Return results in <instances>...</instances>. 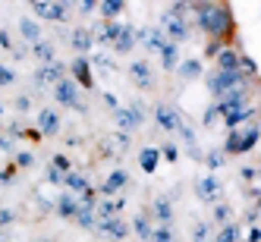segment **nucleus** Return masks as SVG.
<instances>
[{
	"mask_svg": "<svg viewBox=\"0 0 261 242\" xmlns=\"http://www.w3.org/2000/svg\"><path fill=\"white\" fill-rule=\"evenodd\" d=\"M192 13H195V22L204 35H211V38H223V35H230L233 29V19L227 7L220 4H211V0H198V4H192Z\"/></svg>",
	"mask_w": 261,
	"mask_h": 242,
	"instance_id": "obj_1",
	"label": "nucleus"
},
{
	"mask_svg": "<svg viewBox=\"0 0 261 242\" xmlns=\"http://www.w3.org/2000/svg\"><path fill=\"white\" fill-rule=\"evenodd\" d=\"M261 139V126L252 120V126L246 123V129H230L227 142H223V154H242V151H252L255 142Z\"/></svg>",
	"mask_w": 261,
	"mask_h": 242,
	"instance_id": "obj_2",
	"label": "nucleus"
},
{
	"mask_svg": "<svg viewBox=\"0 0 261 242\" xmlns=\"http://www.w3.org/2000/svg\"><path fill=\"white\" fill-rule=\"evenodd\" d=\"M161 32H164V38H167V41L179 44V41L189 38V22H186L182 16H176V13L167 10V13L161 16Z\"/></svg>",
	"mask_w": 261,
	"mask_h": 242,
	"instance_id": "obj_3",
	"label": "nucleus"
},
{
	"mask_svg": "<svg viewBox=\"0 0 261 242\" xmlns=\"http://www.w3.org/2000/svg\"><path fill=\"white\" fill-rule=\"evenodd\" d=\"M242 82H246L242 69H236V72H220V69H214L211 76H208V91L217 98L220 91H227V88H233V85H242Z\"/></svg>",
	"mask_w": 261,
	"mask_h": 242,
	"instance_id": "obj_4",
	"label": "nucleus"
},
{
	"mask_svg": "<svg viewBox=\"0 0 261 242\" xmlns=\"http://www.w3.org/2000/svg\"><path fill=\"white\" fill-rule=\"evenodd\" d=\"M54 98H57V104H63V107H76V110H82L79 85L72 82V79H60L57 85H54Z\"/></svg>",
	"mask_w": 261,
	"mask_h": 242,
	"instance_id": "obj_5",
	"label": "nucleus"
},
{
	"mask_svg": "<svg viewBox=\"0 0 261 242\" xmlns=\"http://www.w3.org/2000/svg\"><path fill=\"white\" fill-rule=\"evenodd\" d=\"M145 110H142V104H136V107H117L114 110V120H117V126L123 129V132H133V129H139L142 126V117Z\"/></svg>",
	"mask_w": 261,
	"mask_h": 242,
	"instance_id": "obj_6",
	"label": "nucleus"
},
{
	"mask_svg": "<svg viewBox=\"0 0 261 242\" xmlns=\"http://www.w3.org/2000/svg\"><path fill=\"white\" fill-rule=\"evenodd\" d=\"M220 192H223V185H220V179L217 176H201L198 182H195V195H198V201H220Z\"/></svg>",
	"mask_w": 261,
	"mask_h": 242,
	"instance_id": "obj_7",
	"label": "nucleus"
},
{
	"mask_svg": "<svg viewBox=\"0 0 261 242\" xmlns=\"http://www.w3.org/2000/svg\"><path fill=\"white\" fill-rule=\"evenodd\" d=\"M95 230H98L101 236L117 239V242H123V239H126V233H129V227L123 223V217H101V220L95 223Z\"/></svg>",
	"mask_w": 261,
	"mask_h": 242,
	"instance_id": "obj_8",
	"label": "nucleus"
},
{
	"mask_svg": "<svg viewBox=\"0 0 261 242\" xmlns=\"http://www.w3.org/2000/svg\"><path fill=\"white\" fill-rule=\"evenodd\" d=\"M35 13L47 22H63L66 19V7L60 0H35Z\"/></svg>",
	"mask_w": 261,
	"mask_h": 242,
	"instance_id": "obj_9",
	"label": "nucleus"
},
{
	"mask_svg": "<svg viewBox=\"0 0 261 242\" xmlns=\"http://www.w3.org/2000/svg\"><path fill=\"white\" fill-rule=\"evenodd\" d=\"M60 79H66V66L57 63V60L41 63V69L35 72V82H38V85H57Z\"/></svg>",
	"mask_w": 261,
	"mask_h": 242,
	"instance_id": "obj_10",
	"label": "nucleus"
},
{
	"mask_svg": "<svg viewBox=\"0 0 261 242\" xmlns=\"http://www.w3.org/2000/svg\"><path fill=\"white\" fill-rule=\"evenodd\" d=\"M154 120H158L161 129H167V132H179V126H182L179 114H176L170 104H158V107H154Z\"/></svg>",
	"mask_w": 261,
	"mask_h": 242,
	"instance_id": "obj_11",
	"label": "nucleus"
},
{
	"mask_svg": "<svg viewBox=\"0 0 261 242\" xmlns=\"http://www.w3.org/2000/svg\"><path fill=\"white\" fill-rule=\"evenodd\" d=\"M126 185H129V173L123 170V167H117V170H114V173H110V176L104 179V185H101V195H104V198H114L117 192H123V189H126Z\"/></svg>",
	"mask_w": 261,
	"mask_h": 242,
	"instance_id": "obj_12",
	"label": "nucleus"
},
{
	"mask_svg": "<svg viewBox=\"0 0 261 242\" xmlns=\"http://www.w3.org/2000/svg\"><path fill=\"white\" fill-rule=\"evenodd\" d=\"M223 126L227 129H236V126H242V123H249L252 117H255V110L249 107V104H239V107H230V110H223Z\"/></svg>",
	"mask_w": 261,
	"mask_h": 242,
	"instance_id": "obj_13",
	"label": "nucleus"
},
{
	"mask_svg": "<svg viewBox=\"0 0 261 242\" xmlns=\"http://www.w3.org/2000/svg\"><path fill=\"white\" fill-rule=\"evenodd\" d=\"M129 79H133L139 88H151L154 85V72H151V66H148V60H136L133 66H129Z\"/></svg>",
	"mask_w": 261,
	"mask_h": 242,
	"instance_id": "obj_14",
	"label": "nucleus"
},
{
	"mask_svg": "<svg viewBox=\"0 0 261 242\" xmlns=\"http://www.w3.org/2000/svg\"><path fill=\"white\" fill-rule=\"evenodd\" d=\"M136 44H145L148 53H158L167 44V38H164L161 29H148V32H136Z\"/></svg>",
	"mask_w": 261,
	"mask_h": 242,
	"instance_id": "obj_15",
	"label": "nucleus"
},
{
	"mask_svg": "<svg viewBox=\"0 0 261 242\" xmlns=\"http://www.w3.org/2000/svg\"><path fill=\"white\" fill-rule=\"evenodd\" d=\"M88 66H91V63H88L85 57H79V60L69 63V69H72V82L82 85V88H91V69H88Z\"/></svg>",
	"mask_w": 261,
	"mask_h": 242,
	"instance_id": "obj_16",
	"label": "nucleus"
},
{
	"mask_svg": "<svg viewBox=\"0 0 261 242\" xmlns=\"http://www.w3.org/2000/svg\"><path fill=\"white\" fill-rule=\"evenodd\" d=\"M69 44L76 47L79 53H88L91 47H95V35H91L88 29H72L69 32Z\"/></svg>",
	"mask_w": 261,
	"mask_h": 242,
	"instance_id": "obj_17",
	"label": "nucleus"
},
{
	"mask_svg": "<svg viewBox=\"0 0 261 242\" xmlns=\"http://www.w3.org/2000/svg\"><path fill=\"white\" fill-rule=\"evenodd\" d=\"M123 208H126V198H117V195H114V198L95 204V217H98V220H101V217H117Z\"/></svg>",
	"mask_w": 261,
	"mask_h": 242,
	"instance_id": "obj_18",
	"label": "nucleus"
},
{
	"mask_svg": "<svg viewBox=\"0 0 261 242\" xmlns=\"http://www.w3.org/2000/svg\"><path fill=\"white\" fill-rule=\"evenodd\" d=\"M57 214L63 217V220H72L79 214V198L72 195V192H63L60 198H57Z\"/></svg>",
	"mask_w": 261,
	"mask_h": 242,
	"instance_id": "obj_19",
	"label": "nucleus"
},
{
	"mask_svg": "<svg viewBox=\"0 0 261 242\" xmlns=\"http://www.w3.org/2000/svg\"><path fill=\"white\" fill-rule=\"evenodd\" d=\"M38 129L44 136H57L60 132V114L57 110H41L38 114Z\"/></svg>",
	"mask_w": 261,
	"mask_h": 242,
	"instance_id": "obj_20",
	"label": "nucleus"
},
{
	"mask_svg": "<svg viewBox=\"0 0 261 242\" xmlns=\"http://www.w3.org/2000/svg\"><path fill=\"white\" fill-rule=\"evenodd\" d=\"M158 53H161V66H164L167 72H176V66H179V47H176L173 41H167Z\"/></svg>",
	"mask_w": 261,
	"mask_h": 242,
	"instance_id": "obj_21",
	"label": "nucleus"
},
{
	"mask_svg": "<svg viewBox=\"0 0 261 242\" xmlns=\"http://www.w3.org/2000/svg\"><path fill=\"white\" fill-rule=\"evenodd\" d=\"M133 47H136V29L133 25H123L120 35H117V41H114V50L117 53H129Z\"/></svg>",
	"mask_w": 261,
	"mask_h": 242,
	"instance_id": "obj_22",
	"label": "nucleus"
},
{
	"mask_svg": "<svg viewBox=\"0 0 261 242\" xmlns=\"http://www.w3.org/2000/svg\"><path fill=\"white\" fill-rule=\"evenodd\" d=\"M151 211H154V217L161 220V227H167V223L173 220V204H170V198H167V195L154 198V204H151Z\"/></svg>",
	"mask_w": 261,
	"mask_h": 242,
	"instance_id": "obj_23",
	"label": "nucleus"
},
{
	"mask_svg": "<svg viewBox=\"0 0 261 242\" xmlns=\"http://www.w3.org/2000/svg\"><path fill=\"white\" fill-rule=\"evenodd\" d=\"M217 69L220 72H236L239 69V53L236 50H217Z\"/></svg>",
	"mask_w": 261,
	"mask_h": 242,
	"instance_id": "obj_24",
	"label": "nucleus"
},
{
	"mask_svg": "<svg viewBox=\"0 0 261 242\" xmlns=\"http://www.w3.org/2000/svg\"><path fill=\"white\" fill-rule=\"evenodd\" d=\"M158 160H161V148H142L139 167H142L145 173H154V170H158Z\"/></svg>",
	"mask_w": 261,
	"mask_h": 242,
	"instance_id": "obj_25",
	"label": "nucleus"
},
{
	"mask_svg": "<svg viewBox=\"0 0 261 242\" xmlns=\"http://www.w3.org/2000/svg\"><path fill=\"white\" fill-rule=\"evenodd\" d=\"M133 230H136V236H139L142 242H151L154 227H151V220H148V214H136V217H133Z\"/></svg>",
	"mask_w": 261,
	"mask_h": 242,
	"instance_id": "obj_26",
	"label": "nucleus"
},
{
	"mask_svg": "<svg viewBox=\"0 0 261 242\" xmlns=\"http://www.w3.org/2000/svg\"><path fill=\"white\" fill-rule=\"evenodd\" d=\"M120 29H123V25H120L117 19H110V22L95 35V44H114V41H117V35H120Z\"/></svg>",
	"mask_w": 261,
	"mask_h": 242,
	"instance_id": "obj_27",
	"label": "nucleus"
},
{
	"mask_svg": "<svg viewBox=\"0 0 261 242\" xmlns=\"http://www.w3.org/2000/svg\"><path fill=\"white\" fill-rule=\"evenodd\" d=\"M63 185H66V189H69L72 195H82V192H88V179H85L82 173H72V170L63 176Z\"/></svg>",
	"mask_w": 261,
	"mask_h": 242,
	"instance_id": "obj_28",
	"label": "nucleus"
},
{
	"mask_svg": "<svg viewBox=\"0 0 261 242\" xmlns=\"http://www.w3.org/2000/svg\"><path fill=\"white\" fill-rule=\"evenodd\" d=\"M19 32H22V38H25L29 44L41 41V25L35 22V19H19Z\"/></svg>",
	"mask_w": 261,
	"mask_h": 242,
	"instance_id": "obj_29",
	"label": "nucleus"
},
{
	"mask_svg": "<svg viewBox=\"0 0 261 242\" xmlns=\"http://www.w3.org/2000/svg\"><path fill=\"white\" fill-rule=\"evenodd\" d=\"M123 7H126V0H101V16L110 22L114 16H120V13H123Z\"/></svg>",
	"mask_w": 261,
	"mask_h": 242,
	"instance_id": "obj_30",
	"label": "nucleus"
},
{
	"mask_svg": "<svg viewBox=\"0 0 261 242\" xmlns=\"http://www.w3.org/2000/svg\"><path fill=\"white\" fill-rule=\"evenodd\" d=\"M176 72H179L182 79H198L201 76V60H186V63L176 66Z\"/></svg>",
	"mask_w": 261,
	"mask_h": 242,
	"instance_id": "obj_31",
	"label": "nucleus"
},
{
	"mask_svg": "<svg viewBox=\"0 0 261 242\" xmlns=\"http://www.w3.org/2000/svg\"><path fill=\"white\" fill-rule=\"evenodd\" d=\"M72 220H76V227H82V230H95V223H98V217H95L91 208H79V214Z\"/></svg>",
	"mask_w": 261,
	"mask_h": 242,
	"instance_id": "obj_32",
	"label": "nucleus"
},
{
	"mask_svg": "<svg viewBox=\"0 0 261 242\" xmlns=\"http://www.w3.org/2000/svg\"><path fill=\"white\" fill-rule=\"evenodd\" d=\"M32 50H35V57H38L41 63H50V60H54V44H50V41H44V38H41V41H35V44H32Z\"/></svg>",
	"mask_w": 261,
	"mask_h": 242,
	"instance_id": "obj_33",
	"label": "nucleus"
},
{
	"mask_svg": "<svg viewBox=\"0 0 261 242\" xmlns=\"http://www.w3.org/2000/svg\"><path fill=\"white\" fill-rule=\"evenodd\" d=\"M230 217H233V208H230L227 201H223V204L217 201V204H214V223H220V227H227V223H233Z\"/></svg>",
	"mask_w": 261,
	"mask_h": 242,
	"instance_id": "obj_34",
	"label": "nucleus"
},
{
	"mask_svg": "<svg viewBox=\"0 0 261 242\" xmlns=\"http://www.w3.org/2000/svg\"><path fill=\"white\" fill-rule=\"evenodd\" d=\"M236 239H239V227L236 223H227V227H220V233L211 242H236Z\"/></svg>",
	"mask_w": 261,
	"mask_h": 242,
	"instance_id": "obj_35",
	"label": "nucleus"
},
{
	"mask_svg": "<svg viewBox=\"0 0 261 242\" xmlns=\"http://www.w3.org/2000/svg\"><path fill=\"white\" fill-rule=\"evenodd\" d=\"M211 239V227L208 223H195L192 227V242H208Z\"/></svg>",
	"mask_w": 261,
	"mask_h": 242,
	"instance_id": "obj_36",
	"label": "nucleus"
},
{
	"mask_svg": "<svg viewBox=\"0 0 261 242\" xmlns=\"http://www.w3.org/2000/svg\"><path fill=\"white\" fill-rule=\"evenodd\" d=\"M151 242H176V236L170 233V227H158L151 233Z\"/></svg>",
	"mask_w": 261,
	"mask_h": 242,
	"instance_id": "obj_37",
	"label": "nucleus"
},
{
	"mask_svg": "<svg viewBox=\"0 0 261 242\" xmlns=\"http://www.w3.org/2000/svg\"><path fill=\"white\" fill-rule=\"evenodd\" d=\"M50 167H54V170H57V173H63V176H66V173L72 170V164H69V160H66L63 154H57V157H54V160H50Z\"/></svg>",
	"mask_w": 261,
	"mask_h": 242,
	"instance_id": "obj_38",
	"label": "nucleus"
},
{
	"mask_svg": "<svg viewBox=\"0 0 261 242\" xmlns=\"http://www.w3.org/2000/svg\"><path fill=\"white\" fill-rule=\"evenodd\" d=\"M13 79H16V72H13V69H7L4 63H0V85H13Z\"/></svg>",
	"mask_w": 261,
	"mask_h": 242,
	"instance_id": "obj_39",
	"label": "nucleus"
},
{
	"mask_svg": "<svg viewBox=\"0 0 261 242\" xmlns=\"http://www.w3.org/2000/svg\"><path fill=\"white\" fill-rule=\"evenodd\" d=\"M35 164V157L29 154V151H19V154H16V167H22V170H25V167H32Z\"/></svg>",
	"mask_w": 261,
	"mask_h": 242,
	"instance_id": "obj_40",
	"label": "nucleus"
},
{
	"mask_svg": "<svg viewBox=\"0 0 261 242\" xmlns=\"http://www.w3.org/2000/svg\"><path fill=\"white\" fill-rule=\"evenodd\" d=\"M204 160H208V167H211V170H217V167L223 164V151H211V154L204 157Z\"/></svg>",
	"mask_w": 261,
	"mask_h": 242,
	"instance_id": "obj_41",
	"label": "nucleus"
},
{
	"mask_svg": "<svg viewBox=\"0 0 261 242\" xmlns=\"http://www.w3.org/2000/svg\"><path fill=\"white\" fill-rule=\"evenodd\" d=\"M161 154H164L167 160H176V157H179V151H176V145H173V142H170V145H164V148H161Z\"/></svg>",
	"mask_w": 261,
	"mask_h": 242,
	"instance_id": "obj_42",
	"label": "nucleus"
},
{
	"mask_svg": "<svg viewBox=\"0 0 261 242\" xmlns=\"http://www.w3.org/2000/svg\"><path fill=\"white\" fill-rule=\"evenodd\" d=\"M13 220H16V214L10 208H0V227H7V223H13Z\"/></svg>",
	"mask_w": 261,
	"mask_h": 242,
	"instance_id": "obj_43",
	"label": "nucleus"
},
{
	"mask_svg": "<svg viewBox=\"0 0 261 242\" xmlns=\"http://www.w3.org/2000/svg\"><path fill=\"white\" fill-rule=\"evenodd\" d=\"M91 10H95V0H79V13H91Z\"/></svg>",
	"mask_w": 261,
	"mask_h": 242,
	"instance_id": "obj_44",
	"label": "nucleus"
},
{
	"mask_svg": "<svg viewBox=\"0 0 261 242\" xmlns=\"http://www.w3.org/2000/svg\"><path fill=\"white\" fill-rule=\"evenodd\" d=\"M0 47H13V41H10L7 32H0Z\"/></svg>",
	"mask_w": 261,
	"mask_h": 242,
	"instance_id": "obj_45",
	"label": "nucleus"
},
{
	"mask_svg": "<svg viewBox=\"0 0 261 242\" xmlns=\"http://www.w3.org/2000/svg\"><path fill=\"white\" fill-rule=\"evenodd\" d=\"M249 242H261V230H249Z\"/></svg>",
	"mask_w": 261,
	"mask_h": 242,
	"instance_id": "obj_46",
	"label": "nucleus"
},
{
	"mask_svg": "<svg viewBox=\"0 0 261 242\" xmlns=\"http://www.w3.org/2000/svg\"><path fill=\"white\" fill-rule=\"evenodd\" d=\"M0 151H10V139H4V136H0Z\"/></svg>",
	"mask_w": 261,
	"mask_h": 242,
	"instance_id": "obj_47",
	"label": "nucleus"
},
{
	"mask_svg": "<svg viewBox=\"0 0 261 242\" xmlns=\"http://www.w3.org/2000/svg\"><path fill=\"white\" fill-rule=\"evenodd\" d=\"M0 242H4V233H0Z\"/></svg>",
	"mask_w": 261,
	"mask_h": 242,
	"instance_id": "obj_48",
	"label": "nucleus"
},
{
	"mask_svg": "<svg viewBox=\"0 0 261 242\" xmlns=\"http://www.w3.org/2000/svg\"><path fill=\"white\" fill-rule=\"evenodd\" d=\"M32 4H35V0H32Z\"/></svg>",
	"mask_w": 261,
	"mask_h": 242,
	"instance_id": "obj_49",
	"label": "nucleus"
}]
</instances>
